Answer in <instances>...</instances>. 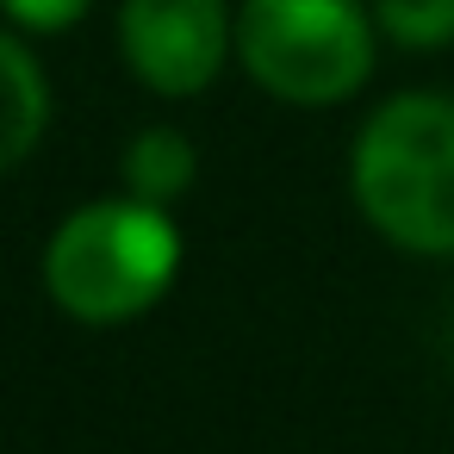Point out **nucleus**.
I'll use <instances>...</instances> for the list:
<instances>
[{"label":"nucleus","instance_id":"obj_1","mask_svg":"<svg viewBox=\"0 0 454 454\" xmlns=\"http://www.w3.org/2000/svg\"><path fill=\"white\" fill-rule=\"evenodd\" d=\"M355 200L380 237L454 255V100H386L355 144Z\"/></svg>","mask_w":454,"mask_h":454},{"label":"nucleus","instance_id":"obj_2","mask_svg":"<svg viewBox=\"0 0 454 454\" xmlns=\"http://www.w3.org/2000/svg\"><path fill=\"white\" fill-rule=\"evenodd\" d=\"M175 255V224L131 193L63 218V231L44 249V286L82 324H125L168 293Z\"/></svg>","mask_w":454,"mask_h":454},{"label":"nucleus","instance_id":"obj_4","mask_svg":"<svg viewBox=\"0 0 454 454\" xmlns=\"http://www.w3.org/2000/svg\"><path fill=\"white\" fill-rule=\"evenodd\" d=\"M119 44L144 88L200 94L231 57V13L224 0H125Z\"/></svg>","mask_w":454,"mask_h":454},{"label":"nucleus","instance_id":"obj_6","mask_svg":"<svg viewBox=\"0 0 454 454\" xmlns=\"http://www.w3.org/2000/svg\"><path fill=\"white\" fill-rule=\"evenodd\" d=\"M187 181H193V144L181 131H144V137H131V150H125V187L137 200L168 206V200L187 193Z\"/></svg>","mask_w":454,"mask_h":454},{"label":"nucleus","instance_id":"obj_3","mask_svg":"<svg viewBox=\"0 0 454 454\" xmlns=\"http://www.w3.org/2000/svg\"><path fill=\"white\" fill-rule=\"evenodd\" d=\"M243 69L299 106L348 100L373 69V32L355 0H243Z\"/></svg>","mask_w":454,"mask_h":454},{"label":"nucleus","instance_id":"obj_7","mask_svg":"<svg viewBox=\"0 0 454 454\" xmlns=\"http://www.w3.org/2000/svg\"><path fill=\"white\" fill-rule=\"evenodd\" d=\"M373 13H380V32H392L411 51L454 38V0H373Z\"/></svg>","mask_w":454,"mask_h":454},{"label":"nucleus","instance_id":"obj_8","mask_svg":"<svg viewBox=\"0 0 454 454\" xmlns=\"http://www.w3.org/2000/svg\"><path fill=\"white\" fill-rule=\"evenodd\" d=\"M20 26H32V32H69L82 13H88V0H0Z\"/></svg>","mask_w":454,"mask_h":454},{"label":"nucleus","instance_id":"obj_5","mask_svg":"<svg viewBox=\"0 0 454 454\" xmlns=\"http://www.w3.org/2000/svg\"><path fill=\"white\" fill-rule=\"evenodd\" d=\"M44 119H51V94L38 63L0 32V175L32 156V144L44 137Z\"/></svg>","mask_w":454,"mask_h":454}]
</instances>
